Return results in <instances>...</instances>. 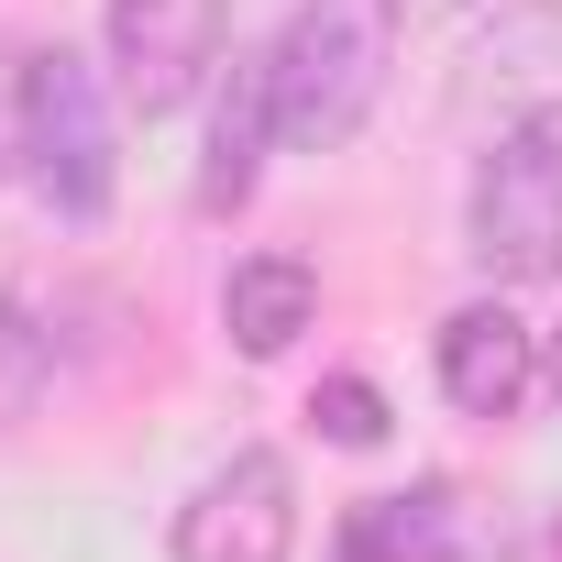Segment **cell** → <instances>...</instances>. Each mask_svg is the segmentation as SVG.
Listing matches in <instances>:
<instances>
[{"label":"cell","instance_id":"cell-4","mask_svg":"<svg viewBox=\"0 0 562 562\" xmlns=\"http://www.w3.org/2000/svg\"><path fill=\"white\" fill-rule=\"evenodd\" d=\"M299 551V474L288 452H232L177 507V562H288Z\"/></svg>","mask_w":562,"mask_h":562},{"label":"cell","instance_id":"cell-1","mask_svg":"<svg viewBox=\"0 0 562 562\" xmlns=\"http://www.w3.org/2000/svg\"><path fill=\"white\" fill-rule=\"evenodd\" d=\"M397 34H408L397 0H299L288 34L265 45V67H276V133H288L299 155H342L375 122L386 78H397Z\"/></svg>","mask_w":562,"mask_h":562},{"label":"cell","instance_id":"cell-14","mask_svg":"<svg viewBox=\"0 0 562 562\" xmlns=\"http://www.w3.org/2000/svg\"><path fill=\"white\" fill-rule=\"evenodd\" d=\"M540 375H551V386H562V331H551V353H540Z\"/></svg>","mask_w":562,"mask_h":562},{"label":"cell","instance_id":"cell-3","mask_svg":"<svg viewBox=\"0 0 562 562\" xmlns=\"http://www.w3.org/2000/svg\"><path fill=\"white\" fill-rule=\"evenodd\" d=\"M463 254L496 288H551L562 276V144L551 133H496L474 188H463Z\"/></svg>","mask_w":562,"mask_h":562},{"label":"cell","instance_id":"cell-11","mask_svg":"<svg viewBox=\"0 0 562 562\" xmlns=\"http://www.w3.org/2000/svg\"><path fill=\"white\" fill-rule=\"evenodd\" d=\"M45 386H56V321H45L23 288H0V430L34 419Z\"/></svg>","mask_w":562,"mask_h":562},{"label":"cell","instance_id":"cell-8","mask_svg":"<svg viewBox=\"0 0 562 562\" xmlns=\"http://www.w3.org/2000/svg\"><path fill=\"white\" fill-rule=\"evenodd\" d=\"M430 353H441V397H452L463 419H518V397L540 386V331H529L507 299H463Z\"/></svg>","mask_w":562,"mask_h":562},{"label":"cell","instance_id":"cell-2","mask_svg":"<svg viewBox=\"0 0 562 562\" xmlns=\"http://www.w3.org/2000/svg\"><path fill=\"white\" fill-rule=\"evenodd\" d=\"M12 111H23V177L56 221H100L111 188H122V144H111V89L78 45H34L23 78H12Z\"/></svg>","mask_w":562,"mask_h":562},{"label":"cell","instance_id":"cell-6","mask_svg":"<svg viewBox=\"0 0 562 562\" xmlns=\"http://www.w3.org/2000/svg\"><path fill=\"white\" fill-rule=\"evenodd\" d=\"M463 100L496 133H551L562 144V0H507L463 56Z\"/></svg>","mask_w":562,"mask_h":562},{"label":"cell","instance_id":"cell-7","mask_svg":"<svg viewBox=\"0 0 562 562\" xmlns=\"http://www.w3.org/2000/svg\"><path fill=\"white\" fill-rule=\"evenodd\" d=\"M342 562H507V529L474 485L430 474V485H397V496H364L342 518Z\"/></svg>","mask_w":562,"mask_h":562},{"label":"cell","instance_id":"cell-12","mask_svg":"<svg viewBox=\"0 0 562 562\" xmlns=\"http://www.w3.org/2000/svg\"><path fill=\"white\" fill-rule=\"evenodd\" d=\"M310 419H321V441H342V452H375V441H386V397H375L364 375H321V386H310Z\"/></svg>","mask_w":562,"mask_h":562},{"label":"cell","instance_id":"cell-9","mask_svg":"<svg viewBox=\"0 0 562 562\" xmlns=\"http://www.w3.org/2000/svg\"><path fill=\"white\" fill-rule=\"evenodd\" d=\"M265 144H276V67L265 56H232V89H221L210 155H199V210H243L254 177H265Z\"/></svg>","mask_w":562,"mask_h":562},{"label":"cell","instance_id":"cell-13","mask_svg":"<svg viewBox=\"0 0 562 562\" xmlns=\"http://www.w3.org/2000/svg\"><path fill=\"white\" fill-rule=\"evenodd\" d=\"M408 23H452V12H474V0H397Z\"/></svg>","mask_w":562,"mask_h":562},{"label":"cell","instance_id":"cell-5","mask_svg":"<svg viewBox=\"0 0 562 562\" xmlns=\"http://www.w3.org/2000/svg\"><path fill=\"white\" fill-rule=\"evenodd\" d=\"M221 45H232L221 0H111V78H122V100L144 122L188 111L199 78L221 67Z\"/></svg>","mask_w":562,"mask_h":562},{"label":"cell","instance_id":"cell-10","mask_svg":"<svg viewBox=\"0 0 562 562\" xmlns=\"http://www.w3.org/2000/svg\"><path fill=\"white\" fill-rule=\"evenodd\" d=\"M310 321H321V276H310L299 254H243V265H232V288H221V331H232V353L276 364Z\"/></svg>","mask_w":562,"mask_h":562}]
</instances>
